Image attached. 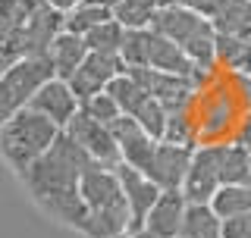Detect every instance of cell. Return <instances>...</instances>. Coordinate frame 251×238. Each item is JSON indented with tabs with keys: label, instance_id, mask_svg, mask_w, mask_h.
Here are the masks:
<instances>
[{
	"label": "cell",
	"instance_id": "obj_1",
	"mask_svg": "<svg viewBox=\"0 0 251 238\" xmlns=\"http://www.w3.org/2000/svg\"><path fill=\"white\" fill-rule=\"evenodd\" d=\"M94 160L82 150V144H75V138L69 132H63L41 160H35L22 172V185L28 188V194L35 197V204H44L57 194H73L78 191L82 172L88 169Z\"/></svg>",
	"mask_w": 251,
	"mask_h": 238
},
{
	"label": "cell",
	"instance_id": "obj_2",
	"mask_svg": "<svg viewBox=\"0 0 251 238\" xmlns=\"http://www.w3.org/2000/svg\"><path fill=\"white\" fill-rule=\"evenodd\" d=\"M63 135V129L53 119H47L44 113L31 107H22L19 113H13L10 119H3L0 129V147H3V160L16 169V176L28 169L35 160L57 144V138Z\"/></svg>",
	"mask_w": 251,
	"mask_h": 238
},
{
	"label": "cell",
	"instance_id": "obj_3",
	"mask_svg": "<svg viewBox=\"0 0 251 238\" xmlns=\"http://www.w3.org/2000/svg\"><path fill=\"white\" fill-rule=\"evenodd\" d=\"M245 116L242 104L235 100V94L223 78H217L214 85L198 91L195 100V119H198V138L201 144H217V141H232L239 132V122Z\"/></svg>",
	"mask_w": 251,
	"mask_h": 238
},
{
	"label": "cell",
	"instance_id": "obj_4",
	"mask_svg": "<svg viewBox=\"0 0 251 238\" xmlns=\"http://www.w3.org/2000/svg\"><path fill=\"white\" fill-rule=\"evenodd\" d=\"M50 78H57V69L47 53L44 57H22L13 66H6L3 78H0V119H10L22 107H28L31 97Z\"/></svg>",
	"mask_w": 251,
	"mask_h": 238
},
{
	"label": "cell",
	"instance_id": "obj_5",
	"mask_svg": "<svg viewBox=\"0 0 251 238\" xmlns=\"http://www.w3.org/2000/svg\"><path fill=\"white\" fill-rule=\"evenodd\" d=\"M229 141H217V144H198L195 147V160L188 169V179L182 191L188 204H210L214 194L223 188V154Z\"/></svg>",
	"mask_w": 251,
	"mask_h": 238
},
{
	"label": "cell",
	"instance_id": "obj_6",
	"mask_svg": "<svg viewBox=\"0 0 251 238\" xmlns=\"http://www.w3.org/2000/svg\"><path fill=\"white\" fill-rule=\"evenodd\" d=\"M129 75L138 78V85L151 94L154 100H160L167 110H182V107H195L198 100V85L185 75H173V72H160L151 66H129Z\"/></svg>",
	"mask_w": 251,
	"mask_h": 238
},
{
	"label": "cell",
	"instance_id": "obj_7",
	"mask_svg": "<svg viewBox=\"0 0 251 238\" xmlns=\"http://www.w3.org/2000/svg\"><path fill=\"white\" fill-rule=\"evenodd\" d=\"M63 132H69L75 138V144H82V150L91 157L94 163L100 166H110V169H116V166L123 163V154H120V144H116V135L110 125L98 122V119H91L85 110H78L75 119L66 125Z\"/></svg>",
	"mask_w": 251,
	"mask_h": 238
},
{
	"label": "cell",
	"instance_id": "obj_8",
	"mask_svg": "<svg viewBox=\"0 0 251 238\" xmlns=\"http://www.w3.org/2000/svg\"><path fill=\"white\" fill-rule=\"evenodd\" d=\"M123 72H126V63L116 57V53H94L91 50L88 60L75 69L73 78H69V85H73L75 97L85 104L88 97H94V94L107 91L110 82H113L116 75H123Z\"/></svg>",
	"mask_w": 251,
	"mask_h": 238
},
{
	"label": "cell",
	"instance_id": "obj_9",
	"mask_svg": "<svg viewBox=\"0 0 251 238\" xmlns=\"http://www.w3.org/2000/svg\"><path fill=\"white\" fill-rule=\"evenodd\" d=\"M116 176H120L123 194H126V201H129V207H132V232H138V229H145L148 213H151V207L157 204V197L163 194V188L157 185L148 172H141V169H135V166H129V163L116 166Z\"/></svg>",
	"mask_w": 251,
	"mask_h": 238
},
{
	"label": "cell",
	"instance_id": "obj_10",
	"mask_svg": "<svg viewBox=\"0 0 251 238\" xmlns=\"http://www.w3.org/2000/svg\"><path fill=\"white\" fill-rule=\"evenodd\" d=\"M113 135H116V144H120V154H123V163L135 166L141 172H151V163H154V154H157V144L151 135L138 125L135 116H120L113 125Z\"/></svg>",
	"mask_w": 251,
	"mask_h": 238
},
{
	"label": "cell",
	"instance_id": "obj_11",
	"mask_svg": "<svg viewBox=\"0 0 251 238\" xmlns=\"http://www.w3.org/2000/svg\"><path fill=\"white\" fill-rule=\"evenodd\" d=\"M28 107L38 110V113H44L47 119H53L60 129H66V125L75 119V113L82 110V100L75 97L73 85H69L66 78H50V82L31 97Z\"/></svg>",
	"mask_w": 251,
	"mask_h": 238
},
{
	"label": "cell",
	"instance_id": "obj_12",
	"mask_svg": "<svg viewBox=\"0 0 251 238\" xmlns=\"http://www.w3.org/2000/svg\"><path fill=\"white\" fill-rule=\"evenodd\" d=\"M192 160H195V150L192 147L160 141L148 176H151L163 191H167V188H182L185 179H188V169H192Z\"/></svg>",
	"mask_w": 251,
	"mask_h": 238
},
{
	"label": "cell",
	"instance_id": "obj_13",
	"mask_svg": "<svg viewBox=\"0 0 251 238\" xmlns=\"http://www.w3.org/2000/svg\"><path fill=\"white\" fill-rule=\"evenodd\" d=\"M78 191H82V201L85 207L91 210H100V207H110V204L123 201V182L116 176V169L110 166H100V163H91L88 169L82 172V182H78Z\"/></svg>",
	"mask_w": 251,
	"mask_h": 238
},
{
	"label": "cell",
	"instance_id": "obj_14",
	"mask_svg": "<svg viewBox=\"0 0 251 238\" xmlns=\"http://www.w3.org/2000/svg\"><path fill=\"white\" fill-rule=\"evenodd\" d=\"M185 213H188V197L182 188H167L157 204L148 213V223L145 229L154 232L157 238H176L182 232V223H185Z\"/></svg>",
	"mask_w": 251,
	"mask_h": 238
},
{
	"label": "cell",
	"instance_id": "obj_15",
	"mask_svg": "<svg viewBox=\"0 0 251 238\" xmlns=\"http://www.w3.org/2000/svg\"><path fill=\"white\" fill-rule=\"evenodd\" d=\"M88 238H120V235H129L132 232V207L129 201H116L110 207H100V210H91L88 219H85V229H82Z\"/></svg>",
	"mask_w": 251,
	"mask_h": 238
},
{
	"label": "cell",
	"instance_id": "obj_16",
	"mask_svg": "<svg viewBox=\"0 0 251 238\" xmlns=\"http://www.w3.org/2000/svg\"><path fill=\"white\" fill-rule=\"evenodd\" d=\"M154 31V28H151ZM148 66L151 69H160V72H173V75H185L195 82V72H198V66L192 63V57L185 53L182 44L170 41V38L163 35H151V53H148Z\"/></svg>",
	"mask_w": 251,
	"mask_h": 238
},
{
	"label": "cell",
	"instance_id": "obj_17",
	"mask_svg": "<svg viewBox=\"0 0 251 238\" xmlns=\"http://www.w3.org/2000/svg\"><path fill=\"white\" fill-rule=\"evenodd\" d=\"M88 53H91V47H88V41H85L82 35L60 31L57 41H53L50 50H47V57H50L53 69H57V78H66V82H69V78L75 75V69L88 60Z\"/></svg>",
	"mask_w": 251,
	"mask_h": 238
},
{
	"label": "cell",
	"instance_id": "obj_18",
	"mask_svg": "<svg viewBox=\"0 0 251 238\" xmlns=\"http://www.w3.org/2000/svg\"><path fill=\"white\" fill-rule=\"evenodd\" d=\"M176 238H223V216L210 204H188L182 232Z\"/></svg>",
	"mask_w": 251,
	"mask_h": 238
},
{
	"label": "cell",
	"instance_id": "obj_19",
	"mask_svg": "<svg viewBox=\"0 0 251 238\" xmlns=\"http://www.w3.org/2000/svg\"><path fill=\"white\" fill-rule=\"evenodd\" d=\"M214 25L223 35L235 38H251V0H223L214 16Z\"/></svg>",
	"mask_w": 251,
	"mask_h": 238
},
{
	"label": "cell",
	"instance_id": "obj_20",
	"mask_svg": "<svg viewBox=\"0 0 251 238\" xmlns=\"http://www.w3.org/2000/svg\"><path fill=\"white\" fill-rule=\"evenodd\" d=\"M163 141L170 144H182V147H198V119H195V107H182V110H170V122H167V135Z\"/></svg>",
	"mask_w": 251,
	"mask_h": 238
},
{
	"label": "cell",
	"instance_id": "obj_21",
	"mask_svg": "<svg viewBox=\"0 0 251 238\" xmlns=\"http://www.w3.org/2000/svg\"><path fill=\"white\" fill-rule=\"evenodd\" d=\"M110 94H113V100L120 104V110L126 116H135L141 107L151 100V94H148L145 88L138 85V78L135 75H129V72H123V75H116L113 82H110Z\"/></svg>",
	"mask_w": 251,
	"mask_h": 238
},
{
	"label": "cell",
	"instance_id": "obj_22",
	"mask_svg": "<svg viewBox=\"0 0 251 238\" xmlns=\"http://www.w3.org/2000/svg\"><path fill=\"white\" fill-rule=\"evenodd\" d=\"M157 10H160V0H123L113 10V19L129 31L132 28H151Z\"/></svg>",
	"mask_w": 251,
	"mask_h": 238
},
{
	"label": "cell",
	"instance_id": "obj_23",
	"mask_svg": "<svg viewBox=\"0 0 251 238\" xmlns=\"http://www.w3.org/2000/svg\"><path fill=\"white\" fill-rule=\"evenodd\" d=\"M113 19V10H104V6L98 3H88L85 0L82 6H75L73 13H66V19H63V31H73V35H88L94 31L98 25H104V22Z\"/></svg>",
	"mask_w": 251,
	"mask_h": 238
},
{
	"label": "cell",
	"instance_id": "obj_24",
	"mask_svg": "<svg viewBox=\"0 0 251 238\" xmlns=\"http://www.w3.org/2000/svg\"><path fill=\"white\" fill-rule=\"evenodd\" d=\"M210 207H214L223 219H232V216L248 213L251 210V185H223L214 194Z\"/></svg>",
	"mask_w": 251,
	"mask_h": 238
},
{
	"label": "cell",
	"instance_id": "obj_25",
	"mask_svg": "<svg viewBox=\"0 0 251 238\" xmlns=\"http://www.w3.org/2000/svg\"><path fill=\"white\" fill-rule=\"evenodd\" d=\"M223 185H251V150L229 141L223 154Z\"/></svg>",
	"mask_w": 251,
	"mask_h": 238
},
{
	"label": "cell",
	"instance_id": "obj_26",
	"mask_svg": "<svg viewBox=\"0 0 251 238\" xmlns=\"http://www.w3.org/2000/svg\"><path fill=\"white\" fill-rule=\"evenodd\" d=\"M85 41H88V47L94 53H116V57H120L123 41H126V28L116 19H110V22H104V25H98L94 31H88Z\"/></svg>",
	"mask_w": 251,
	"mask_h": 238
},
{
	"label": "cell",
	"instance_id": "obj_27",
	"mask_svg": "<svg viewBox=\"0 0 251 238\" xmlns=\"http://www.w3.org/2000/svg\"><path fill=\"white\" fill-rule=\"evenodd\" d=\"M151 28H126V41L120 50V60L129 66H148V53H151Z\"/></svg>",
	"mask_w": 251,
	"mask_h": 238
},
{
	"label": "cell",
	"instance_id": "obj_28",
	"mask_svg": "<svg viewBox=\"0 0 251 238\" xmlns=\"http://www.w3.org/2000/svg\"><path fill=\"white\" fill-rule=\"evenodd\" d=\"M245 50H248L245 38L217 31V63H220V69H226V72H239V69L245 66Z\"/></svg>",
	"mask_w": 251,
	"mask_h": 238
},
{
	"label": "cell",
	"instance_id": "obj_29",
	"mask_svg": "<svg viewBox=\"0 0 251 238\" xmlns=\"http://www.w3.org/2000/svg\"><path fill=\"white\" fill-rule=\"evenodd\" d=\"M135 119H138V125L145 129L148 135H151L154 141H163V135H167V122H170V110L160 104V100H148L145 107L135 113Z\"/></svg>",
	"mask_w": 251,
	"mask_h": 238
},
{
	"label": "cell",
	"instance_id": "obj_30",
	"mask_svg": "<svg viewBox=\"0 0 251 238\" xmlns=\"http://www.w3.org/2000/svg\"><path fill=\"white\" fill-rule=\"evenodd\" d=\"M82 110H85L91 119L104 122V125H113L120 116H126L123 110H120V104L113 100V94H110V91H100V94H94V97H88V100L82 104Z\"/></svg>",
	"mask_w": 251,
	"mask_h": 238
},
{
	"label": "cell",
	"instance_id": "obj_31",
	"mask_svg": "<svg viewBox=\"0 0 251 238\" xmlns=\"http://www.w3.org/2000/svg\"><path fill=\"white\" fill-rule=\"evenodd\" d=\"M226 82L235 94V100L242 104V110H251V72H226Z\"/></svg>",
	"mask_w": 251,
	"mask_h": 238
},
{
	"label": "cell",
	"instance_id": "obj_32",
	"mask_svg": "<svg viewBox=\"0 0 251 238\" xmlns=\"http://www.w3.org/2000/svg\"><path fill=\"white\" fill-rule=\"evenodd\" d=\"M223 238H251V210L242 216L223 219Z\"/></svg>",
	"mask_w": 251,
	"mask_h": 238
},
{
	"label": "cell",
	"instance_id": "obj_33",
	"mask_svg": "<svg viewBox=\"0 0 251 238\" xmlns=\"http://www.w3.org/2000/svg\"><path fill=\"white\" fill-rule=\"evenodd\" d=\"M235 144H242L245 150H251V110L245 116H242V122H239V132H235Z\"/></svg>",
	"mask_w": 251,
	"mask_h": 238
},
{
	"label": "cell",
	"instance_id": "obj_34",
	"mask_svg": "<svg viewBox=\"0 0 251 238\" xmlns=\"http://www.w3.org/2000/svg\"><path fill=\"white\" fill-rule=\"evenodd\" d=\"M44 3L50 6V10H57V13H63V16H66V13H73L75 6H82L85 0H44Z\"/></svg>",
	"mask_w": 251,
	"mask_h": 238
},
{
	"label": "cell",
	"instance_id": "obj_35",
	"mask_svg": "<svg viewBox=\"0 0 251 238\" xmlns=\"http://www.w3.org/2000/svg\"><path fill=\"white\" fill-rule=\"evenodd\" d=\"M88 3H98V6H104V10H116L123 0H88Z\"/></svg>",
	"mask_w": 251,
	"mask_h": 238
},
{
	"label": "cell",
	"instance_id": "obj_36",
	"mask_svg": "<svg viewBox=\"0 0 251 238\" xmlns=\"http://www.w3.org/2000/svg\"><path fill=\"white\" fill-rule=\"evenodd\" d=\"M120 238H157V235L148 232V229H138V232H129V235H120Z\"/></svg>",
	"mask_w": 251,
	"mask_h": 238
},
{
	"label": "cell",
	"instance_id": "obj_37",
	"mask_svg": "<svg viewBox=\"0 0 251 238\" xmlns=\"http://www.w3.org/2000/svg\"><path fill=\"white\" fill-rule=\"evenodd\" d=\"M239 72H251V38H248V50H245V66H242Z\"/></svg>",
	"mask_w": 251,
	"mask_h": 238
}]
</instances>
